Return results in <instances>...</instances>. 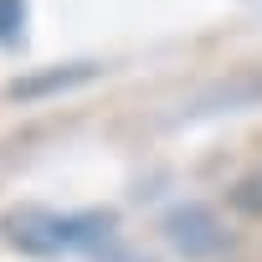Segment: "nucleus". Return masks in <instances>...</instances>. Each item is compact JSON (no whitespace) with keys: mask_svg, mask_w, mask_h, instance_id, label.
<instances>
[{"mask_svg":"<svg viewBox=\"0 0 262 262\" xmlns=\"http://www.w3.org/2000/svg\"><path fill=\"white\" fill-rule=\"evenodd\" d=\"M231 206H236L242 216H262V170H257V175H247V180H236Z\"/></svg>","mask_w":262,"mask_h":262,"instance_id":"39448f33","label":"nucleus"},{"mask_svg":"<svg viewBox=\"0 0 262 262\" xmlns=\"http://www.w3.org/2000/svg\"><path fill=\"white\" fill-rule=\"evenodd\" d=\"M26 11H31L26 0H0V47L6 52L26 41Z\"/></svg>","mask_w":262,"mask_h":262,"instance_id":"20e7f679","label":"nucleus"},{"mask_svg":"<svg viewBox=\"0 0 262 262\" xmlns=\"http://www.w3.org/2000/svg\"><path fill=\"white\" fill-rule=\"evenodd\" d=\"M6 247L26 257H62V252H93L113 236V211H52V206H11L0 216Z\"/></svg>","mask_w":262,"mask_h":262,"instance_id":"f257e3e1","label":"nucleus"},{"mask_svg":"<svg viewBox=\"0 0 262 262\" xmlns=\"http://www.w3.org/2000/svg\"><path fill=\"white\" fill-rule=\"evenodd\" d=\"M165 226H170V242H175L185 257H206V252H216V247L226 242L221 221H216L211 211H201V206H185V211H175Z\"/></svg>","mask_w":262,"mask_h":262,"instance_id":"f03ea898","label":"nucleus"},{"mask_svg":"<svg viewBox=\"0 0 262 262\" xmlns=\"http://www.w3.org/2000/svg\"><path fill=\"white\" fill-rule=\"evenodd\" d=\"M93 72H98L93 62H72V67H62V72H47V77L11 82V98H36V93H47V88H67V82H82V77H93Z\"/></svg>","mask_w":262,"mask_h":262,"instance_id":"7ed1b4c3","label":"nucleus"}]
</instances>
